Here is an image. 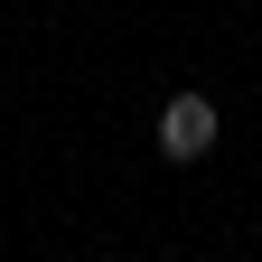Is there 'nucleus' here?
I'll return each instance as SVG.
<instances>
[{
    "label": "nucleus",
    "instance_id": "obj_1",
    "mask_svg": "<svg viewBox=\"0 0 262 262\" xmlns=\"http://www.w3.org/2000/svg\"><path fill=\"white\" fill-rule=\"evenodd\" d=\"M159 150L169 159H206L215 150V103L206 94H169V103H159Z\"/></svg>",
    "mask_w": 262,
    "mask_h": 262
}]
</instances>
